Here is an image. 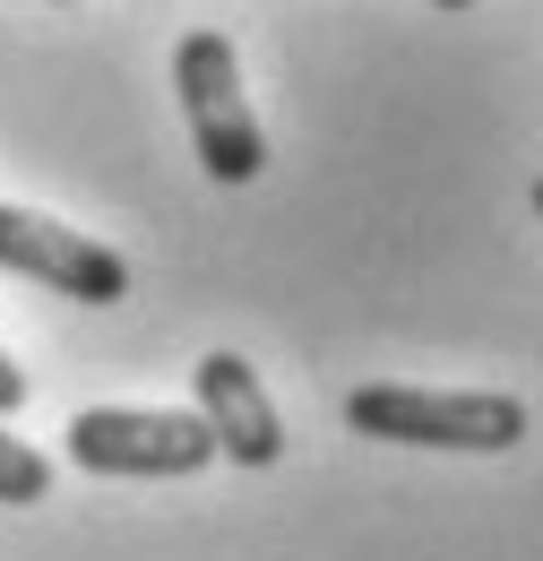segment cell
<instances>
[{
	"mask_svg": "<svg viewBox=\"0 0 543 561\" xmlns=\"http://www.w3.org/2000/svg\"><path fill=\"white\" fill-rule=\"evenodd\" d=\"M216 458V432L173 407H86L69 415V467L86 476H199Z\"/></svg>",
	"mask_w": 543,
	"mask_h": 561,
	"instance_id": "3",
	"label": "cell"
},
{
	"mask_svg": "<svg viewBox=\"0 0 543 561\" xmlns=\"http://www.w3.org/2000/svg\"><path fill=\"white\" fill-rule=\"evenodd\" d=\"M173 87H182V113H190V139H199V164L216 182H259L268 173V130L242 95V61L216 26H190L173 44Z\"/></svg>",
	"mask_w": 543,
	"mask_h": 561,
	"instance_id": "2",
	"label": "cell"
},
{
	"mask_svg": "<svg viewBox=\"0 0 543 561\" xmlns=\"http://www.w3.org/2000/svg\"><path fill=\"white\" fill-rule=\"evenodd\" d=\"M535 216H543V182H535Z\"/></svg>",
	"mask_w": 543,
	"mask_h": 561,
	"instance_id": "9",
	"label": "cell"
},
{
	"mask_svg": "<svg viewBox=\"0 0 543 561\" xmlns=\"http://www.w3.org/2000/svg\"><path fill=\"white\" fill-rule=\"evenodd\" d=\"M190 389H199V423L216 432V458H233V467H276L285 458V423H276L268 389L242 354L190 363Z\"/></svg>",
	"mask_w": 543,
	"mask_h": 561,
	"instance_id": "5",
	"label": "cell"
},
{
	"mask_svg": "<svg viewBox=\"0 0 543 561\" xmlns=\"http://www.w3.org/2000/svg\"><path fill=\"white\" fill-rule=\"evenodd\" d=\"M345 423L362 440H406V449H518L527 407L500 389H406V380H371L345 398Z\"/></svg>",
	"mask_w": 543,
	"mask_h": 561,
	"instance_id": "1",
	"label": "cell"
},
{
	"mask_svg": "<svg viewBox=\"0 0 543 561\" xmlns=\"http://www.w3.org/2000/svg\"><path fill=\"white\" fill-rule=\"evenodd\" d=\"M431 9H475V0H431Z\"/></svg>",
	"mask_w": 543,
	"mask_h": 561,
	"instance_id": "8",
	"label": "cell"
},
{
	"mask_svg": "<svg viewBox=\"0 0 543 561\" xmlns=\"http://www.w3.org/2000/svg\"><path fill=\"white\" fill-rule=\"evenodd\" d=\"M0 268L53 285L69 302H95V311L130 294V260L113 242H86V233H69V225H53L35 208H0Z\"/></svg>",
	"mask_w": 543,
	"mask_h": 561,
	"instance_id": "4",
	"label": "cell"
},
{
	"mask_svg": "<svg viewBox=\"0 0 543 561\" xmlns=\"http://www.w3.org/2000/svg\"><path fill=\"white\" fill-rule=\"evenodd\" d=\"M18 407H26V371H18L9 346H0V415H18Z\"/></svg>",
	"mask_w": 543,
	"mask_h": 561,
	"instance_id": "7",
	"label": "cell"
},
{
	"mask_svg": "<svg viewBox=\"0 0 543 561\" xmlns=\"http://www.w3.org/2000/svg\"><path fill=\"white\" fill-rule=\"evenodd\" d=\"M44 492H53V458L26 449L18 432H0V510H26V501H44Z\"/></svg>",
	"mask_w": 543,
	"mask_h": 561,
	"instance_id": "6",
	"label": "cell"
}]
</instances>
